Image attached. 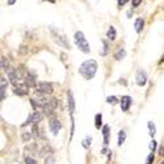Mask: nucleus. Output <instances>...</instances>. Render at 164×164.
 Segmentation results:
<instances>
[{"mask_svg": "<svg viewBox=\"0 0 164 164\" xmlns=\"http://www.w3.org/2000/svg\"><path fill=\"white\" fill-rule=\"evenodd\" d=\"M79 72L80 75L86 79V80H91L97 72V63L93 59H88V61L83 62L82 66L79 67Z\"/></svg>", "mask_w": 164, "mask_h": 164, "instance_id": "obj_1", "label": "nucleus"}, {"mask_svg": "<svg viewBox=\"0 0 164 164\" xmlns=\"http://www.w3.org/2000/svg\"><path fill=\"white\" fill-rule=\"evenodd\" d=\"M74 41H75V45H76L78 49L82 53L88 54L89 51H91V49H89V45L87 42V38L83 34V32H76L75 36H74Z\"/></svg>", "mask_w": 164, "mask_h": 164, "instance_id": "obj_2", "label": "nucleus"}, {"mask_svg": "<svg viewBox=\"0 0 164 164\" xmlns=\"http://www.w3.org/2000/svg\"><path fill=\"white\" fill-rule=\"evenodd\" d=\"M50 30H51V34H53V39H54V42H55L58 46H62V47H64V49H71V46H70V43L67 42V39H66V37L64 36H61V34H58L57 32H55V29L54 28H50Z\"/></svg>", "mask_w": 164, "mask_h": 164, "instance_id": "obj_3", "label": "nucleus"}, {"mask_svg": "<svg viewBox=\"0 0 164 164\" xmlns=\"http://www.w3.org/2000/svg\"><path fill=\"white\" fill-rule=\"evenodd\" d=\"M43 120V114L41 112H33L30 116L28 117V120L25 121V123H22V127H25L28 125H37L38 122H41Z\"/></svg>", "mask_w": 164, "mask_h": 164, "instance_id": "obj_4", "label": "nucleus"}, {"mask_svg": "<svg viewBox=\"0 0 164 164\" xmlns=\"http://www.w3.org/2000/svg\"><path fill=\"white\" fill-rule=\"evenodd\" d=\"M57 106H58V100H57V98H50V100H49L42 106V110H43V113L46 114V116H50V114L54 113V110L57 109Z\"/></svg>", "mask_w": 164, "mask_h": 164, "instance_id": "obj_5", "label": "nucleus"}, {"mask_svg": "<svg viewBox=\"0 0 164 164\" xmlns=\"http://www.w3.org/2000/svg\"><path fill=\"white\" fill-rule=\"evenodd\" d=\"M49 127H50V131L53 133V135H58L62 129V123L57 117H51L49 120Z\"/></svg>", "mask_w": 164, "mask_h": 164, "instance_id": "obj_6", "label": "nucleus"}, {"mask_svg": "<svg viewBox=\"0 0 164 164\" xmlns=\"http://www.w3.org/2000/svg\"><path fill=\"white\" fill-rule=\"evenodd\" d=\"M25 86L28 87H36L37 86V75L34 74V71H28L25 74Z\"/></svg>", "mask_w": 164, "mask_h": 164, "instance_id": "obj_7", "label": "nucleus"}, {"mask_svg": "<svg viewBox=\"0 0 164 164\" xmlns=\"http://www.w3.org/2000/svg\"><path fill=\"white\" fill-rule=\"evenodd\" d=\"M135 80L139 87H145L147 83V74L143 71V70H138L137 75H135Z\"/></svg>", "mask_w": 164, "mask_h": 164, "instance_id": "obj_8", "label": "nucleus"}, {"mask_svg": "<svg viewBox=\"0 0 164 164\" xmlns=\"http://www.w3.org/2000/svg\"><path fill=\"white\" fill-rule=\"evenodd\" d=\"M33 101L37 104V106H43L49 100H47V97H46L45 93L39 92V91H36V98H33Z\"/></svg>", "mask_w": 164, "mask_h": 164, "instance_id": "obj_9", "label": "nucleus"}, {"mask_svg": "<svg viewBox=\"0 0 164 164\" xmlns=\"http://www.w3.org/2000/svg\"><path fill=\"white\" fill-rule=\"evenodd\" d=\"M7 74H8V79L11 80V83L13 84L14 87H17V84H18V80H20V76H18V74H17V71L14 68H9L8 71H7Z\"/></svg>", "mask_w": 164, "mask_h": 164, "instance_id": "obj_10", "label": "nucleus"}, {"mask_svg": "<svg viewBox=\"0 0 164 164\" xmlns=\"http://www.w3.org/2000/svg\"><path fill=\"white\" fill-rule=\"evenodd\" d=\"M38 91L45 93V95H51L53 93V86L51 83H46V82H42L38 84Z\"/></svg>", "mask_w": 164, "mask_h": 164, "instance_id": "obj_11", "label": "nucleus"}, {"mask_svg": "<svg viewBox=\"0 0 164 164\" xmlns=\"http://www.w3.org/2000/svg\"><path fill=\"white\" fill-rule=\"evenodd\" d=\"M131 97L130 96H122L121 97V109L122 112H127L131 106Z\"/></svg>", "mask_w": 164, "mask_h": 164, "instance_id": "obj_12", "label": "nucleus"}, {"mask_svg": "<svg viewBox=\"0 0 164 164\" xmlns=\"http://www.w3.org/2000/svg\"><path fill=\"white\" fill-rule=\"evenodd\" d=\"M67 105H68V110L74 113L75 110V98H74V95H72V91H67Z\"/></svg>", "mask_w": 164, "mask_h": 164, "instance_id": "obj_13", "label": "nucleus"}, {"mask_svg": "<svg viewBox=\"0 0 164 164\" xmlns=\"http://www.w3.org/2000/svg\"><path fill=\"white\" fill-rule=\"evenodd\" d=\"M28 88H29L28 86H17V87H14L13 93L17 96H25L28 95Z\"/></svg>", "mask_w": 164, "mask_h": 164, "instance_id": "obj_14", "label": "nucleus"}, {"mask_svg": "<svg viewBox=\"0 0 164 164\" xmlns=\"http://www.w3.org/2000/svg\"><path fill=\"white\" fill-rule=\"evenodd\" d=\"M51 154H53V150H51V147L50 146H43L42 148H41V150H39V156H41V158H46V155L47 156H50L51 155Z\"/></svg>", "mask_w": 164, "mask_h": 164, "instance_id": "obj_15", "label": "nucleus"}, {"mask_svg": "<svg viewBox=\"0 0 164 164\" xmlns=\"http://www.w3.org/2000/svg\"><path fill=\"white\" fill-rule=\"evenodd\" d=\"M102 135H104V146L109 145V125L102 126Z\"/></svg>", "mask_w": 164, "mask_h": 164, "instance_id": "obj_16", "label": "nucleus"}, {"mask_svg": "<svg viewBox=\"0 0 164 164\" xmlns=\"http://www.w3.org/2000/svg\"><path fill=\"white\" fill-rule=\"evenodd\" d=\"M143 26H145V21H143V18H137L135 22H134V28H135V32L137 33H141Z\"/></svg>", "mask_w": 164, "mask_h": 164, "instance_id": "obj_17", "label": "nucleus"}, {"mask_svg": "<svg viewBox=\"0 0 164 164\" xmlns=\"http://www.w3.org/2000/svg\"><path fill=\"white\" fill-rule=\"evenodd\" d=\"M106 36H108V38L110 39V41H114V39L117 38V32H116V28H114V26H112V25L109 26Z\"/></svg>", "mask_w": 164, "mask_h": 164, "instance_id": "obj_18", "label": "nucleus"}, {"mask_svg": "<svg viewBox=\"0 0 164 164\" xmlns=\"http://www.w3.org/2000/svg\"><path fill=\"white\" fill-rule=\"evenodd\" d=\"M41 131L42 130H39V127L37 125H33L32 126V134H33L34 138H45V135H43Z\"/></svg>", "mask_w": 164, "mask_h": 164, "instance_id": "obj_19", "label": "nucleus"}, {"mask_svg": "<svg viewBox=\"0 0 164 164\" xmlns=\"http://www.w3.org/2000/svg\"><path fill=\"white\" fill-rule=\"evenodd\" d=\"M126 55V51H125V49H122L120 47L118 50L116 51V54H114V59H117V61H121V59H123Z\"/></svg>", "mask_w": 164, "mask_h": 164, "instance_id": "obj_20", "label": "nucleus"}, {"mask_svg": "<svg viewBox=\"0 0 164 164\" xmlns=\"http://www.w3.org/2000/svg\"><path fill=\"white\" fill-rule=\"evenodd\" d=\"M0 67H2L3 71H8L9 68V63H8V59L6 57H2V59H0Z\"/></svg>", "mask_w": 164, "mask_h": 164, "instance_id": "obj_21", "label": "nucleus"}, {"mask_svg": "<svg viewBox=\"0 0 164 164\" xmlns=\"http://www.w3.org/2000/svg\"><path fill=\"white\" fill-rule=\"evenodd\" d=\"M125 139H126V133L125 130H121L118 133V141H117V145L118 146H122L123 143H125Z\"/></svg>", "mask_w": 164, "mask_h": 164, "instance_id": "obj_22", "label": "nucleus"}, {"mask_svg": "<svg viewBox=\"0 0 164 164\" xmlns=\"http://www.w3.org/2000/svg\"><path fill=\"white\" fill-rule=\"evenodd\" d=\"M102 126V114H96L95 116V127L96 129H100Z\"/></svg>", "mask_w": 164, "mask_h": 164, "instance_id": "obj_23", "label": "nucleus"}, {"mask_svg": "<svg viewBox=\"0 0 164 164\" xmlns=\"http://www.w3.org/2000/svg\"><path fill=\"white\" fill-rule=\"evenodd\" d=\"M147 126H148V131H150V135L154 137L155 135V133H156V126H155V123H154L152 121H150L147 123Z\"/></svg>", "mask_w": 164, "mask_h": 164, "instance_id": "obj_24", "label": "nucleus"}, {"mask_svg": "<svg viewBox=\"0 0 164 164\" xmlns=\"http://www.w3.org/2000/svg\"><path fill=\"white\" fill-rule=\"evenodd\" d=\"M7 84H8V82L6 80V78L2 76V79H0V91H6Z\"/></svg>", "mask_w": 164, "mask_h": 164, "instance_id": "obj_25", "label": "nucleus"}, {"mask_svg": "<svg viewBox=\"0 0 164 164\" xmlns=\"http://www.w3.org/2000/svg\"><path fill=\"white\" fill-rule=\"evenodd\" d=\"M102 45H104V50L101 51V55H108V53H109V45H108V42L104 39L102 41Z\"/></svg>", "mask_w": 164, "mask_h": 164, "instance_id": "obj_26", "label": "nucleus"}, {"mask_svg": "<svg viewBox=\"0 0 164 164\" xmlns=\"http://www.w3.org/2000/svg\"><path fill=\"white\" fill-rule=\"evenodd\" d=\"M91 142H92V137H87L83 141V147L84 148H89V146H91Z\"/></svg>", "mask_w": 164, "mask_h": 164, "instance_id": "obj_27", "label": "nucleus"}, {"mask_svg": "<svg viewBox=\"0 0 164 164\" xmlns=\"http://www.w3.org/2000/svg\"><path fill=\"white\" fill-rule=\"evenodd\" d=\"M45 164H55V158H54L53 155L45 158Z\"/></svg>", "mask_w": 164, "mask_h": 164, "instance_id": "obj_28", "label": "nucleus"}, {"mask_svg": "<svg viewBox=\"0 0 164 164\" xmlns=\"http://www.w3.org/2000/svg\"><path fill=\"white\" fill-rule=\"evenodd\" d=\"M106 101H108L109 104H112V105H114V104L118 102V98H117L116 96H109V97H106Z\"/></svg>", "mask_w": 164, "mask_h": 164, "instance_id": "obj_29", "label": "nucleus"}, {"mask_svg": "<svg viewBox=\"0 0 164 164\" xmlns=\"http://www.w3.org/2000/svg\"><path fill=\"white\" fill-rule=\"evenodd\" d=\"M26 53H28V46L21 45V46H20V50H18V54H20V55H25Z\"/></svg>", "mask_w": 164, "mask_h": 164, "instance_id": "obj_30", "label": "nucleus"}, {"mask_svg": "<svg viewBox=\"0 0 164 164\" xmlns=\"http://www.w3.org/2000/svg\"><path fill=\"white\" fill-rule=\"evenodd\" d=\"M154 160H155V155H154V152H151L146 159V164H152Z\"/></svg>", "mask_w": 164, "mask_h": 164, "instance_id": "obj_31", "label": "nucleus"}, {"mask_svg": "<svg viewBox=\"0 0 164 164\" xmlns=\"http://www.w3.org/2000/svg\"><path fill=\"white\" fill-rule=\"evenodd\" d=\"M74 133H75V120H74V117L71 116V139L74 137Z\"/></svg>", "mask_w": 164, "mask_h": 164, "instance_id": "obj_32", "label": "nucleus"}, {"mask_svg": "<svg viewBox=\"0 0 164 164\" xmlns=\"http://www.w3.org/2000/svg\"><path fill=\"white\" fill-rule=\"evenodd\" d=\"M30 138H32V134H30V133H24V134H22V141H24V142H28Z\"/></svg>", "mask_w": 164, "mask_h": 164, "instance_id": "obj_33", "label": "nucleus"}, {"mask_svg": "<svg viewBox=\"0 0 164 164\" xmlns=\"http://www.w3.org/2000/svg\"><path fill=\"white\" fill-rule=\"evenodd\" d=\"M142 4V0H131V6L134 7V8H137V7H139Z\"/></svg>", "mask_w": 164, "mask_h": 164, "instance_id": "obj_34", "label": "nucleus"}, {"mask_svg": "<svg viewBox=\"0 0 164 164\" xmlns=\"http://www.w3.org/2000/svg\"><path fill=\"white\" fill-rule=\"evenodd\" d=\"M25 164H37L36 163V160H34V159L33 158H25Z\"/></svg>", "mask_w": 164, "mask_h": 164, "instance_id": "obj_35", "label": "nucleus"}, {"mask_svg": "<svg viewBox=\"0 0 164 164\" xmlns=\"http://www.w3.org/2000/svg\"><path fill=\"white\" fill-rule=\"evenodd\" d=\"M155 148H156V141H151V143H150V150L154 152V151H155Z\"/></svg>", "mask_w": 164, "mask_h": 164, "instance_id": "obj_36", "label": "nucleus"}, {"mask_svg": "<svg viewBox=\"0 0 164 164\" xmlns=\"http://www.w3.org/2000/svg\"><path fill=\"white\" fill-rule=\"evenodd\" d=\"M127 2H129V0H117V3H118V6H120V7H123Z\"/></svg>", "mask_w": 164, "mask_h": 164, "instance_id": "obj_37", "label": "nucleus"}, {"mask_svg": "<svg viewBox=\"0 0 164 164\" xmlns=\"http://www.w3.org/2000/svg\"><path fill=\"white\" fill-rule=\"evenodd\" d=\"M16 2H17V0H8V6H13Z\"/></svg>", "mask_w": 164, "mask_h": 164, "instance_id": "obj_38", "label": "nucleus"}, {"mask_svg": "<svg viewBox=\"0 0 164 164\" xmlns=\"http://www.w3.org/2000/svg\"><path fill=\"white\" fill-rule=\"evenodd\" d=\"M159 154H160L162 156L164 155V147H160V148H159Z\"/></svg>", "mask_w": 164, "mask_h": 164, "instance_id": "obj_39", "label": "nucleus"}, {"mask_svg": "<svg viewBox=\"0 0 164 164\" xmlns=\"http://www.w3.org/2000/svg\"><path fill=\"white\" fill-rule=\"evenodd\" d=\"M118 83H120V84L122 83L123 86H126V84H127V83H126V80H125V79H120V82H118Z\"/></svg>", "mask_w": 164, "mask_h": 164, "instance_id": "obj_40", "label": "nucleus"}, {"mask_svg": "<svg viewBox=\"0 0 164 164\" xmlns=\"http://www.w3.org/2000/svg\"><path fill=\"white\" fill-rule=\"evenodd\" d=\"M47 2H49V3H53V4H54V3H55V0H47Z\"/></svg>", "mask_w": 164, "mask_h": 164, "instance_id": "obj_41", "label": "nucleus"}, {"mask_svg": "<svg viewBox=\"0 0 164 164\" xmlns=\"http://www.w3.org/2000/svg\"><path fill=\"white\" fill-rule=\"evenodd\" d=\"M163 164H164V163H163Z\"/></svg>", "mask_w": 164, "mask_h": 164, "instance_id": "obj_42", "label": "nucleus"}]
</instances>
